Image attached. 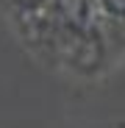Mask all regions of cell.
<instances>
[{
	"label": "cell",
	"instance_id": "6da1fadb",
	"mask_svg": "<svg viewBox=\"0 0 125 128\" xmlns=\"http://www.w3.org/2000/svg\"><path fill=\"white\" fill-rule=\"evenodd\" d=\"M0 17L58 78L97 84L125 67V0H0Z\"/></svg>",
	"mask_w": 125,
	"mask_h": 128
}]
</instances>
